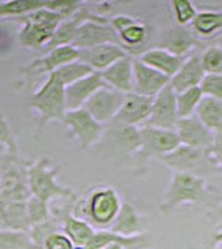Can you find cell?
<instances>
[{
    "label": "cell",
    "mask_w": 222,
    "mask_h": 249,
    "mask_svg": "<svg viewBox=\"0 0 222 249\" xmlns=\"http://www.w3.org/2000/svg\"><path fill=\"white\" fill-rule=\"evenodd\" d=\"M133 60L130 55L124 58L116 60L113 65L100 71L104 85L113 88L116 91L128 95L133 93Z\"/></svg>",
    "instance_id": "obj_20"
},
{
    "label": "cell",
    "mask_w": 222,
    "mask_h": 249,
    "mask_svg": "<svg viewBox=\"0 0 222 249\" xmlns=\"http://www.w3.org/2000/svg\"><path fill=\"white\" fill-rule=\"evenodd\" d=\"M139 62L148 65L153 70L163 73L164 77L171 80L177 73V70L181 68L184 62V57H177L172 55L171 52L164 50V48H149V50L143 52L139 55Z\"/></svg>",
    "instance_id": "obj_24"
},
{
    "label": "cell",
    "mask_w": 222,
    "mask_h": 249,
    "mask_svg": "<svg viewBox=\"0 0 222 249\" xmlns=\"http://www.w3.org/2000/svg\"><path fill=\"white\" fill-rule=\"evenodd\" d=\"M169 83V78L141 63L138 58L133 60V93L141 96H154Z\"/></svg>",
    "instance_id": "obj_16"
},
{
    "label": "cell",
    "mask_w": 222,
    "mask_h": 249,
    "mask_svg": "<svg viewBox=\"0 0 222 249\" xmlns=\"http://www.w3.org/2000/svg\"><path fill=\"white\" fill-rule=\"evenodd\" d=\"M104 43H115V45H120V40L116 37L115 30H113L108 23H100V22L86 20V22H83L82 25L76 29L71 47L76 48V50H86V48L104 45Z\"/></svg>",
    "instance_id": "obj_12"
},
{
    "label": "cell",
    "mask_w": 222,
    "mask_h": 249,
    "mask_svg": "<svg viewBox=\"0 0 222 249\" xmlns=\"http://www.w3.org/2000/svg\"><path fill=\"white\" fill-rule=\"evenodd\" d=\"M73 249H85V248H80V246H75Z\"/></svg>",
    "instance_id": "obj_44"
},
{
    "label": "cell",
    "mask_w": 222,
    "mask_h": 249,
    "mask_svg": "<svg viewBox=\"0 0 222 249\" xmlns=\"http://www.w3.org/2000/svg\"><path fill=\"white\" fill-rule=\"evenodd\" d=\"M103 249H124V248L118 243H111V244H108V246H104Z\"/></svg>",
    "instance_id": "obj_42"
},
{
    "label": "cell",
    "mask_w": 222,
    "mask_h": 249,
    "mask_svg": "<svg viewBox=\"0 0 222 249\" xmlns=\"http://www.w3.org/2000/svg\"><path fill=\"white\" fill-rule=\"evenodd\" d=\"M0 144L5 148L7 155H18L15 133L3 111H0Z\"/></svg>",
    "instance_id": "obj_36"
},
{
    "label": "cell",
    "mask_w": 222,
    "mask_h": 249,
    "mask_svg": "<svg viewBox=\"0 0 222 249\" xmlns=\"http://www.w3.org/2000/svg\"><path fill=\"white\" fill-rule=\"evenodd\" d=\"M172 12H174V20L177 27H188L192 23V20L197 15L194 3L189 0H171L169 2Z\"/></svg>",
    "instance_id": "obj_35"
},
{
    "label": "cell",
    "mask_w": 222,
    "mask_h": 249,
    "mask_svg": "<svg viewBox=\"0 0 222 249\" xmlns=\"http://www.w3.org/2000/svg\"><path fill=\"white\" fill-rule=\"evenodd\" d=\"M177 123V110H176V93L172 87L168 85L153 98L151 113H149L146 126L161 128V130L174 131Z\"/></svg>",
    "instance_id": "obj_11"
},
{
    "label": "cell",
    "mask_w": 222,
    "mask_h": 249,
    "mask_svg": "<svg viewBox=\"0 0 222 249\" xmlns=\"http://www.w3.org/2000/svg\"><path fill=\"white\" fill-rule=\"evenodd\" d=\"M53 218L58 221V223H62L63 234L73 243V246L85 248L88 244V241L91 239L93 232H95V230H93L86 221L73 214V203L68 204L65 208H60L58 211H55Z\"/></svg>",
    "instance_id": "obj_15"
},
{
    "label": "cell",
    "mask_w": 222,
    "mask_h": 249,
    "mask_svg": "<svg viewBox=\"0 0 222 249\" xmlns=\"http://www.w3.org/2000/svg\"><path fill=\"white\" fill-rule=\"evenodd\" d=\"M124 57H128V53L115 43H104V45L86 48V50H78V60L90 67L93 71H103L116 60Z\"/></svg>",
    "instance_id": "obj_19"
},
{
    "label": "cell",
    "mask_w": 222,
    "mask_h": 249,
    "mask_svg": "<svg viewBox=\"0 0 222 249\" xmlns=\"http://www.w3.org/2000/svg\"><path fill=\"white\" fill-rule=\"evenodd\" d=\"M199 90L203 96L222 100V75L205 73L199 83Z\"/></svg>",
    "instance_id": "obj_37"
},
{
    "label": "cell",
    "mask_w": 222,
    "mask_h": 249,
    "mask_svg": "<svg viewBox=\"0 0 222 249\" xmlns=\"http://www.w3.org/2000/svg\"><path fill=\"white\" fill-rule=\"evenodd\" d=\"M212 158L217 164V171L222 173V131L214 133V144H212Z\"/></svg>",
    "instance_id": "obj_39"
},
{
    "label": "cell",
    "mask_w": 222,
    "mask_h": 249,
    "mask_svg": "<svg viewBox=\"0 0 222 249\" xmlns=\"http://www.w3.org/2000/svg\"><path fill=\"white\" fill-rule=\"evenodd\" d=\"M45 0H5L0 2V20L18 18L43 7Z\"/></svg>",
    "instance_id": "obj_28"
},
{
    "label": "cell",
    "mask_w": 222,
    "mask_h": 249,
    "mask_svg": "<svg viewBox=\"0 0 222 249\" xmlns=\"http://www.w3.org/2000/svg\"><path fill=\"white\" fill-rule=\"evenodd\" d=\"M159 161H163L176 173H188L204 179L205 176L219 173L211 150H201V148H191L184 144H179L174 151L164 155L163 158H159Z\"/></svg>",
    "instance_id": "obj_6"
},
{
    "label": "cell",
    "mask_w": 222,
    "mask_h": 249,
    "mask_svg": "<svg viewBox=\"0 0 222 249\" xmlns=\"http://www.w3.org/2000/svg\"><path fill=\"white\" fill-rule=\"evenodd\" d=\"M211 249H222V243L221 244H214V246Z\"/></svg>",
    "instance_id": "obj_43"
},
{
    "label": "cell",
    "mask_w": 222,
    "mask_h": 249,
    "mask_svg": "<svg viewBox=\"0 0 222 249\" xmlns=\"http://www.w3.org/2000/svg\"><path fill=\"white\" fill-rule=\"evenodd\" d=\"M144 224H146V219L141 216L135 204L130 201H123L118 216L110 226V231L121 236H136L141 232H146Z\"/></svg>",
    "instance_id": "obj_25"
},
{
    "label": "cell",
    "mask_w": 222,
    "mask_h": 249,
    "mask_svg": "<svg viewBox=\"0 0 222 249\" xmlns=\"http://www.w3.org/2000/svg\"><path fill=\"white\" fill-rule=\"evenodd\" d=\"M51 73H55V77L62 82L63 87H68V85H71V83L91 75L93 70L88 65H85L83 62H80V60H75V62H70V63H67V65L60 67L58 70L51 71Z\"/></svg>",
    "instance_id": "obj_30"
},
{
    "label": "cell",
    "mask_w": 222,
    "mask_h": 249,
    "mask_svg": "<svg viewBox=\"0 0 222 249\" xmlns=\"http://www.w3.org/2000/svg\"><path fill=\"white\" fill-rule=\"evenodd\" d=\"M174 131L177 138H179L181 144H184V146L201 148V150H212L214 133L197 120L196 115L189 116V118L177 120Z\"/></svg>",
    "instance_id": "obj_13"
},
{
    "label": "cell",
    "mask_w": 222,
    "mask_h": 249,
    "mask_svg": "<svg viewBox=\"0 0 222 249\" xmlns=\"http://www.w3.org/2000/svg\"><path fill=\"white\" fill-rule=\"evenodd\" d=\"M121 198L118 191L111 186H96L88 191L82 203V216L95 230H110L121 208Z\"/></svg>",
    "instance_id": "obj_4"
},
{
    "label": "cell",
    "mask_w": 222,
    "mask_h": 249,
    "mask_svg": "<svg viewBox=\"0 0 222 249\" xmlns=\"http://www.w3.org/2000/svg\"><path fill=\"white\" fill-rule=\"evenodd\" d=\"M194 115L205 128H209V130L212 131V133L222 131V100L203 96V100H201L199 105H197V110Z\"/></svg>",
    "instance_id": "obj_27"
},
{
    "label": "cell",
    "mask_w": 222,
    "mask_h": 249,
    "mask_svg": "<svg viewBox=\"0 0 222 249\" xmlns=\"http://www.w3.org/2000/svg\"><path fill=\"white\" fill-rule=\"evenodd\" d=\"M204 70L201 65V53H191L184 58L183 65L177 70V73L169 80V85L172 87L174 93H183L189 88L199 87L201 80L204 78Z\"/></svg>",
    "instance_id": "obj_21"
},
{
    "label": "cell",
    "mask_w": 222,
    "mask_h": 249,
    "mask_svg": "<svg viewBox=\"0 0 222 249\" xmlns=\"http://www.w3.org/2000/svg\"><path fill=\"white\" fill-rule=\"evenodd\" d=\"M0 249H35L28 231L0 230Z\"/></svg>",
    "instance_id": "obj_31"
},
{
    "label": "cell",
    "mask_w": 222,
    "mask_h": 249,
    "mask_svg": "<svg viewBox=\"0 0 222 249\" xmlns=\"http://www.w3.org/2000/svg\"><path fill=\"white\" fill-rule=\"evenodd\" d=\"M58 173L60 166H53L47 158L28 161L27 183L30 195L47 204L51 199H70V201L76 199V195L71 188L58 183Z\"/></svg>",
    "instance_id": "obj_2"
},
{
    "label": "cell",
    "mask_w": 222,
    "mask_h": 249,
    "mask_svg": "<svg viewBox=\"0 0 222 249\" xmlns=\"http://www.w3.org/2000/svg\"><path fill=\"white\" fill-rule=\"evenodd\" d=\"M85 2H78V0H45L43 7L48 9L50 12L58 14L63 20L71 18L82 10Z\"/></svg>",
    "instance_id": "obj_33"
},
{
    "label": "cell",
    "mask_w": 222,
    "mask_h": 249,
    "mask_svg": "<svg viewBox=\"0 0 222 249\" xmlns=\"http://www.w3.org/2000/svg\"><path fill=\"white\" fill-rule=\"evenodd\" d=\"M201 65L204 73L222 75V47L211 45L201 53Z\"/></svg>",
    "instance_id": "obj_34"
},
{
    "label": "cell",
    "mask_w": 222,
    "mask_h": 249,
    "mask_svg": "<svg viewBox=\"0 0 222 249\" xmlns=\"http://www.w3.org/2000/svg\"><path fill=\"white\" fill-rule=\"evenodd\" d=\"M62 123L67 126L70 138H75L78 142V146L83 151L91 150L103 138L104 124L95 122L90 116V113L86 110H83V108L65 111Z\"/></svg>",
    "instance_id": "obj_9"
},
{
    "label": "cell",
    "mask_w": 222,
    "mask_h": 249,
    "mask_svg": "<svg viewBox=\"0 0 222 249\" xmlns=\"http://www.w3.org/2000/svg\"><path fill=\"white\" fill-rule=\"evenodd\" d=\"M124 96L126 95L121 91H116L104 85L86 100L83 110H86L91 118L100 124H108L115 120L116 113L120 111L124 102Z\"/></svg>",
    "instance_id": "obj_10"
},
{
    "label": "cell",
    "mask_w": 222,
    "mask_h": 249,
    "mask_svg": "<svg viewBox=\"0 0 222 249\" xmlns=\"http://www.w3.org/2000/svg\"><path fill=\"white\" fill-rule=\"evenodd\" d=\"M75 60H78V50L71 45H65L47 52L43 57L34 60L30 65L23 67L20 71L25 73L27 77H30V75H45V73L48 75L51 71L58 70L60 67L67 65V63L75 62Z\"/></svg>",
    "instance_id": "obj_14"
},
{
    "label": "cell",
    "mask_w": 222,
    "mask_h": 249,
    "mask_svg": "<svg viewBox=\"0 0 222 249\" xmlns=\"http://www.w3.org/2000/svg\"><path fill=\"white\" fill-rule=\"evenodd\" d=\"M217 193L219 190L209 184L204 178L172 171L169 186L159 203V211L169 214L186 206H207L209 210L217 204Z\"/></svg>",
    "instance_id": "obj_1"
},
{
    "label": "cell",
    "mask_w": 222,
    "mask_h": 249,
    "mask_svg": "<svg viewBox=\"0 0 222 249\" xmlns=\"http://www.w3.org/2000/svg\"><path fill=\"white\" fill-rule=\"evenodd\" d=\"M201 100H203V93H201L199 87L189 88V90L183 91V93H176L177 120L189 118V116L194 115Z\"/></svg>",
    "instance_id": "obj_29"
},
{
    "label": "cell",
    "mask_w": 222,
    "mask_h": 249,
    "mask_svg": "<svg viewBox=\"0 0 222 249\" xmlns=\"http://www.w3.org/2000/svg\"><path fill=\"white\" fill-rule=\"evenodd\" d=\"M25 208H27V219H28L30 228L45 223V221L51 218V213H50L48 204L40 201V199L35 198V196H30V198L27 199Z\"/></svg>",
    "instance_id": "obj_32"
},
{
    "label": "cell",
    "mask_w": 222,
    "mask_h": 249,
    "mask_svg": "<svg viewBox=\"0 0 222 249\" xmlns=\"http://www.w3.org/2000/svg\"><path fill=\"white\" fill-rule=\"evenodd\" d=\"M212 241H214V244H221L222 243V231H217L216 234H214Z\"/></svg>",
    "instance_id": "obj_41"
},
{
    "label": "cell",
    "mask_w": 222,
    "mask_h": 249,
    "mask_svg": "<svg viewBox=\"0 0 222 249\" xmlns=\"http://www.w3.org/2000/svg\"><path fill=\"white\" fill-rule=\"evenodd\" d=\"M103 136H106V140H110L113 146L128 153L131 158L139 148V128L136 126L111 122L104 124Z\"/></svg>",
    "instance_id": "obj_23"
},
{
    "label": "cell",
    "mask_w": 222,
    "mask_h": 249,
    "mask_svg": "<svg viewBox=\"0 0 222 249\" xmlns=\"http://www.w3.org/2000/svg\"><path fill=\"white\" fill-rule=\"evenodd\" d=\"M73 248H75L73 243L62 231L51 234L45 243V249H73Z\"/></svg>",
    "instance_id": "obj_38"
},
{
    "label": "cell",
    "mask_w": 222,
    "mask_h": 249,
    "mask_svg": "<svg viewBox=\"0 0 222 249\" xmlns=\"http://www.w3.org/2000/svg\"><path fill=\"white\" fill-rule=\"evenodd\" d=\"M103 87H104V82L102 80L100 71H93L88 77L65 87V110L70 111V110L83 108L86 100Z\"/></svg>",
    "instance_id": "obj_18"
},
{
    "label": "cell",
    "mask_w": 222,
    "mask_h": 249,
    "mask_svg": "<svg viewBox=\"0 0 222 249\" xmlns=\"http://www.w3.org/2000/svg\"><path fill=\"white\" fill-rule=\"evenodd\" d=\"M28 107L37 113V133L35 138L42 135L48 122H62L65 116V87L62 85L55 73H48L43 85L30 96Z\"/></svg>",
    "instance_id": "obj_3"
},
{
    "label": "cell",
    "mask_w": 222,
    "mask_h": 249,
    "mask_svg": "<svg viewBox=\"0 0 222 249\" xmlns=\"http://www.w3.org/2000/svg\"><path fill=\"white\" fill-rule=\"evenodd\" d=\"M199 47L201 40L186 27H171V29H168L163 38L164 50L171 52L172 55H177V57H189L191 53H196Z\"/></svg>",
    "instance_id": "obj_22"
},
{
    "label": "cell",
    "mask_w": 222,
    "mask_h": 249,
    "mask_svg": "<svg viewBox=\"0 0 222 249\" xmlns=\"http://www.w3.org/2000/svg\"><path fill=\"white\" fill-rule=\"evenodd\" d=\"M205 218L209 219V223L216 224L217 231H222V203H217L212 208L205 210Z\"/></svg>",
    "instance_id": "obj_40"
},
{
    "label": "cell",
    "mask_w": 222,
    "mask_h": 249,
    "mask_svg": "<svg viewBox=\"0 0 222 249\" xmlns=\"http://www.w3.org/2000/svg\"><path fill=\"white\" fill-rule=\"evenodd\" d=\"M108 25L115 30L121 48L128 55L139 52L151 37V27L144 20L131 15H116L108 20Z\"/></svg>",
    "instance_id": "obj_8"
},
{
    "label": "cell",
    "mask_w": 222,
    "mask_h": 249,
    "mask_svg": "<svg viewBox=\"0 0 222 249\" xmlns=\"http://www.w3.org/2000/svg\"><path fill=\"white\" fill-rule=\"evenodd\" d=\"M192 32L197 38H212L214 35H219L222 30V10H203L197 12L191 23Z\"/></svg>",
    "instance_id": "obj_26"
},
{
    "label": "cell",
    "mask_w": 222,
    "mask_h": 249,
    "mask_svg": "<svg viewBox=\"0 0 222 249\" xmlns=\"http://www.w3.org/2000/svg\"><path fill=\"white\" fill-rule=\"evenodd\" d=\"M153 98L149 96H141L136 93H128L124 96V102L121 105L120 111L116 113L115 123L130 124V126H143L148 122L149 113H151Z\"/></svg>",
    "instance_id": "obj_17"
},
{
    "label": "cell",
    "mask_w": 222,
    "mask_h": 249,
    "mask_svg": "<svg viewBox=\"0 0 222 249\" xmlns=\"http://www.w3.org/2000/svg\"><path fill=\"white\" fill-rule=\"evenodd\" d=\"M181 144L176 131L172 130H161L153 126H139V148L133 156L135 164L138 168L146 170L149 160H159L164 155L174 151Z\"/></svg>",
    "instance_id": "obj_7"
},
{
    "label": "cell",
    "mask_w": 222,
    "mask_h": 249,
    "mask_svg": "<svg viewBox=\"0 0 222 249\" xmlns=\"http://www.w3.org/2000/svg\"><path fill=\"white\" fill-rule=\"evenodd\" d=\"M17 20L23 23V29L18 34L20 45L32 50H43L50 42L55 29L60 25V22H63L58 14L50 12L45 7L18 17Z\"/></svg>",
    "instance_id": "obj_5"
}]
</instances>
